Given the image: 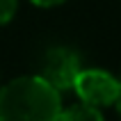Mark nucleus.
Masks as SVG:
<instances>
[{
  "label": "nucleus",
  "mask_w": 121,
  "mask_h": 121,
  "mask_svg": "<svg viewBox=\"0 0 121 121\" xmlns=\"http://www.w3.org/2000/svg\"><path fill=\"white\" fill-rule=\"evenodd\" d=\"M117 110H119V114H121V80H119V98H117Z\"/></svg>",
  "instance_id": "0eeeda50"
},
{
  "label": "nucleus",
  "mask_w": 121,
  "mask_h": 121,
  "mask_svg": "<svg viewBox=\"0 0 121 121\" xmlns=\"http://www.w3.org/2000/svg\"><path fill=\"white\" fill-rule=\"evenodd\" d=\"M57 121H103V114H101L98 108L80 101V103H75V105H71L66 110L62 108Z\"/></svg>",
  "instance_id": "20e7f679"
},
{
  "label": "nucleus",
  "mask_w": 121,
  "mask_h": 121,
  "mask_svg": "<svg viewBox=\"0 0 121 121\" xmlns=\"http://www.w3.org/2000/svg\"><path fill=\"white\" fill-rule=\"evenodd\" d=\"M34 5H39V7H55V5H60V2H64V0H32Z\"/></svg>",
  "instance_id": "423d86ee"
},
{
  "label": "nucleus",
  "mask_w": 121,
  "mask_h": 121,
  "mask_svg": "<svg viewBox=\"0 0 121 121\" xmlns=\"http://www.w3.org/2000/svg\"><path fill=\"white\" fill-rule=\"evenodd\" d=\"M16 7H18V0H0V25H5L14 18Z\"/></svg>",
  "instance_id": "39448f33"
},
{
  "label": "nucleus",
  "mask_w": 121,
  "mask_h": 121,
  "mask_svg": "<svg viewBox=\"0 0 121 121\" xmlns=\"http://www.w3.org/2000/svg\"><path fill=\"white\" fill-rule=\"evenodd\" d=\"M73 89L82 103L94 108L114 105L119 98V80L103 69H80L73 80Z\"/></svg>",
  "instance_id": "f03ea898"
},
{
  "label": "nucleus",
  "mask_w": 121,
  "mask_h": 121,
  "mask_svg": "<svg viewBox=\"0 0 121 121\" xmlns=\"http://www.w3.org/2000/svg\"><path fill=\"white\" fill-rule=\"evenodd\" d=\"M60 91L41 75H21L0 89V121H57Z\"/></svg>",
  "instance_id": "f257e3e1"
},
{
  "label": "nucleus",
  "mask_w": 121,
  "mask_h": 121,
  "mask_svg": "<svg viewBox=\"0 0 121 121\" xmlns=\"http://www.w3.org/2000/svg\"><path fill=\"white\" fill-rule=\"evenodd\" d=\"M80 57L69 48H50L41 64V78L57 91L73 89V80L80 71Z\"/></svg>",
  "instance_id": "7ed1b4c3"
}]
</instances>
